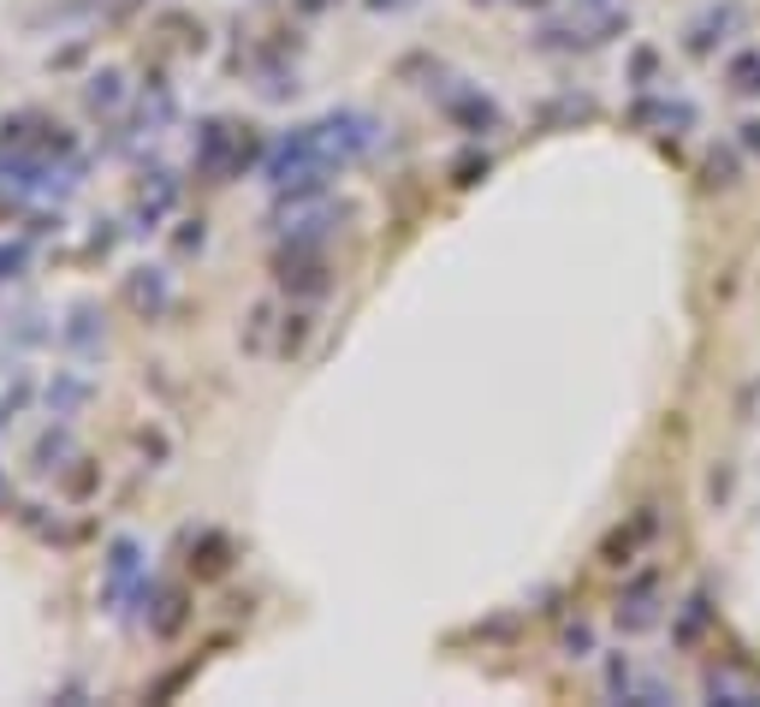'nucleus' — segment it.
I'll use <instances>...</instances> for the list:
<instances>
[{"label": "nucleus", "mask_w": 760, "mask_h": 707, "mask_svg": "<svg viewBox=\"0 0 760 707\" xmlns=\"http://www.w3.org/2000/svg\"><path fill=\"white\" fill-rule=\"evenodd\" d=\"M654 619H659V601H654V589H647V583L630 594L624 606H618V624H624V631H647Z\"/></svg>", "instance_id": "f257e3e1"}, {"label": "nucleus", "mask_w": 760, "mask_h": 707, "mask_svg": "<svg viewBox=\"0 0 760 707\" xmlns=\"http://www.w3.org/2000/svg\"><path fill=\"white\" fill-rule=\"evenodd\" d=\"M731 84L742 89V96H754L760 89V54H737L731 60Z\"/></svg>", "instance_id": "f03ea898"}]
</instances>
